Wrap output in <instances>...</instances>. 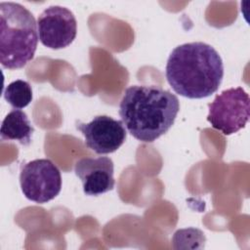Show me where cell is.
Wrapping results in <instances>:
<instances>
[{
	"mask_svg": "<svg viewBox=\"0 0 250 250\" xmlns=\"http://www.w3.org/2000/svg\"><path fill=\"white\" fill-rule=\"evenodd\" d=\"M165 75L177 94L188 99H203L218 91L224 77V64L211 45L185 43L170 53Z\"/></svg>",
	"mask_w": 250,
	"mask_h": 250,
	"instance_id": "obj_1",
	"label": "cell"
},
{
	"mask_svg": "<svg viewBox=\"0 0 250 250\" xmlns=\"http://www.w3.org/2000/svg\"><path fill=\"white\" fill-rule=\"evenodd\" d=\"M180 110L176 95L159 86L132 85L123 94L119 116L137 140L152 143L168 132Z\"/></svg>",
	"mask_w": 250,
	"mask_h": 250,
	"instance_id": "obj_2",
	"label": "cell"
},
{
	"mask_svg": "<svg viewBox=\"0 0 250 250\" xmlns=\"http://www.w3.org/2000/svg\"><path fill=\"white\" fill-rule=\"evenodd\" d=\"M38 43L32 13L15 2L0 3V62L7 69L22 68L33 58Z\"/></svg>",
	"mask_w": 250,
	"mask_h": 250,
	"instance_id": "obj_3",
	"label": "cell"
},
{
	"mask_svg": "<svg viewBox=\"0 0 250 250\" xmlns=\"http://www.w3.org/2000/svg\"><path fill=\"white\" fill-rule=\"evenodd\" d=\"M208 108L207 121L211 126L226 136L232 135L249 120L250 98L242 87L229 88L217 95Z\"/></svg>",
	"mask_w": 250,
	"mask_h": 250,
	"instance_id": "obj_4",
	"label": "cell"
},
{
	"mask_svg": "<svg viewBox=\"0 0 250 250\" xmlns=\"http://www.w3.org/2000/svg\"><path fill=\"white\" fill-rule=\"evenodd\" d=\"M20 184L28 200L44 204L60 193L62 176L59 168L50 159L39 158L21 166Z\"/></svg>",
	"mask_w": 250,
	"mask_h": 250,
	"instance_id": "obj_5",
	"label": "cell"
},
{
	"mask_svg": "<svg viewBox=\"0 0 250 250\" xmlns=\"http://www.w3.org/2000/svg\"><path fill=\"white\" fill-rule=\"evenodd\" d=\"M37 29L40 42L50 49L69 46L77 34V21L73 13L65 7L51 6L38 17Z\"/></svg>",
	"mask_w": 250,
	"mask_h": 250,
	"instance_id": "obj_6",
	"label": "cell"
},
{
	"mask_svg": "<svg viewBox=\"0 0 250 250\" xmlns=\"http://www.w3.org/2000/svg\"><path fill=\"white\" fill-rule=\"evenodd\" d=\"M76 128L84 136L87 147L98 154L116 151L127 137L123 122L107 115L95 116L88 123L76 122Z\"/></svg>",
	"mask_w": 250,
	"mask_h": 250,
	"instance_id": "obj_7",
	"label": "cell"
},
{
	"mask_svg": "<svg viewBox=\"0 0 250 250\" xmlns=\"http://www.w3.org/2000/svg\"><path fill=\"white\" fill-rule=\"evenodd\" d=\"M74 172L86 195L98 196L112 190L115 186L113 161L107 156L81 158L76 161Z\"/></svg>",
	"mask_w": 250,
	"mask_h": 250,
	"instance_id": "obj_8",
	"label": "cell"
},
{
	"mask_svg": "<svg viewBox=\"0 0 250 250\" xmlns=\"http://www.w3.org/2000/svg\"><path fill=\"white\" fill-rule=\"evenodd\" d=\"M34 128L25 112L21 109H12L3 119L0 129L2 141H15L22 146L31 143Z\"/></svg>",
	"mask_w": 250,
	"mask_h": 250,
	"instance_id": "obj_9",
	"label": "cell"
},
{
	"mask_svg": "<svg viewBox=\"0 0 250 250\" xmlns=\"http://www.w3.org/2000/svg\"><path fill=\"white\" fill-rule=\"evenodd\" d=\"M3 95L6 102L17 109L27 106L32 101V89L30 84L21 79L8 84Z\"/></svg>",
	"mask_w": 250,
	"mask_h": 250,
	"instance_id": "obj_10",
	"label": "cell"
},
{
	"mask_svg": "<svg viewBox=\"0 0 250 250\" xmlns=\"http://www.w3.org/2000/svg\"><path fill=\"white\" fill-rule=\"evenodd\" d=\"M205 241L204 232L194 228L179 229L172 238L173 248L175 249H202Z\"/></svg>",
	"mask_w": 250,
	"mask_h": 250,
	"instance_id": "obj_11",
	"label": "cell"
}]
</instances>
